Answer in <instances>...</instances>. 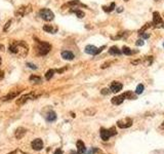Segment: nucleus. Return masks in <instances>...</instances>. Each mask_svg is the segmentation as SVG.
Instances as JSON below:
<instances>
[{"label": "nucleus", "mask_w": 164, "mask_h": 154, "mask_svg": "<svg viewBox=\"0 0 164 154\" xmlns=\"http://www.w3.org/2000/svg\"><path fill=\"white\" fill-rule=\"evenodd\" d=\"M9 51L18 56H26L29 53V46L25 41H13L9 45Z\"/></svg>", "instance_id": "obj_1"}, {"label": "nucleus", "mask_w": 164, "mask_h": 154, "mask_svg": "<svg viewBox=\"0 0 164 154\" xmlns=\"http://www.w3.org/2000/svg\"><path fill=\"white\" fill-rule=\"evenodd\" d=\"M52 50V44L45 41H37L36 51L39 56H46Z\"/></svg>", "instance_id": "obj_2"}, {"label": "nucleus", "mask_w": 164, "mask_h": 154, "mask_svg": "<svg viewBox=\"0 0 164 154\" xmlns=\"http://www.w3.org/2000/svg\"><path fill=\"white\" fill-rule=\"evenodd\" d=\"M99 134H101V138L104 140V141H108L112 136H115V135L117 134V132H115V128H112L110 129L101 128Z\"/></svg>", "instance_id": "obj_3"}, {"label": "nucleus", "mask_w": 164, "mask_h": 154, "mask_svg": "<svg viewBox=\"0 0 164 154\" xmlns=\"http://www.w3.org/2000/svg\"><path fill=\"white\" fill-rule=\"evenodd\" d=\"M39 15L42 20L46 21V22H50L55 19V13H53L52 10L48 9H43L39 12Z\"/></svg>", "instance_id": "obj_4"}, {"label": "nucleus", "mask_w": 164, "mask_h": 154, "mask_svg": "<svg viewBox=\"0 0 164 154\" xmlns=\"http://www.w3.org/2000/svg\"><path fill=\"white\" fill-rule=\"evenodd\" d=\"M152 25L154 28H162L163 27V20H162V18L160 17V13L158 12H153Z\"/></svg>", "instance_id": "obj_5"}, {"label": "nucleus", "mask_w": 164, "mask_h": 154, "mask_svg": "<svg viewBox=\"0 0 164 154\" xmlns=\"http://www.w3.org/2000/svg\"><path fill=\"white\" fill-rule=\"evenodd\" d=\"M31 7H32V6H31L30 4H29V5H23V6L18 7V10L15 12V15H17V17H18V18L25 17L26 15H28V13L32 10Z\"/></svg>", "instance_id": "obj_6"}, {"label": "nucleus", "mask_w": 164, "mask_h": 154, "mask_svg": "<svg viewBox=\"0 0 164 154\" xmlns=\"http://www.w3.org/2000/svg\"><path fill=\"white\" fill-rule=\"evenodd\" d=\"M36 98H38V94H35L33 93L27 94H25V96H23L22 98H20L18 100V104L23 105V104H25L26 102H28L29 100H35Z\"/></svg>", "instance_id": "obj_7"}, {"label": "nucleus", "mask_w": 164, "mask_h": 154, "mask_svg": "<svg viewBox=\"0 0 164 154\" xmlns=\"http://www.w3.org/2000/svg\"><path fill=\"white\" fill-rule=\"evenodd\" d=\"M131 124H132V120L130 118H124V119H121L117 122V126L120 128H130Z\"/></svg>", "instance_id": "obj_8"}, {"label": "nucleus", "mask_w": 164, "mask_h": 154, "mask_svg": "<svg viewBox=\"0 0 164 154\" xmlns=\"http://www.w3.org/2000/svg\"><path fill=\"white\" fill-rule=\"evenodd\" d=\"M122 87H123V85L121 84L120 82H118V81H113L111 83V86H110V90H111L112 93H115V94H117V93H119V91L122 90Z\"/></svg>", "instance_id": "obj_9"}, {"label": "nucleus", "mask_w": 164, "mask_h": 154, "mask_svg": "<svg viewBox=\"0 0 164 154\" xmlns=\"http://www.w3.org/2000/svg\"><path fill=\"white\" fill-rule=\"evenodd\" d=\"M31 145H32V148H33L34 150H36V151H39V150H41L42 148H43V142H42L41 139L34 140V141L32 142Z\"/></svg>", "instance_id": "obj_10"}, {"label": "nucleus", "mask_w": 164, "mask_h": 154, "mask_svg": "<svg viewBox=\"0 0 164 154\" xmlns=\"http://www.w3.org/2000/svg\"><path fill=\"white\" fill-rule=\"evenodd\" d=\"M98 50H99V48L98 47H95V45H87L86 47H85V50L84 51L86 53H88V55H91V56H96V55H99L98 53Z\"/></svg>", "instance_id": "obj_11"}, {"label": "nucleus", "mask_w": 164, "mask_h": 154, "mask_svg": "<svg viewBox=\"0 0 164 154\" xmlns=\"http://www.w3.org/2000/svg\"><path fill=\"white\" fill-rule=\"evenodd\" d=\"M61 55H62V58H63L64 60H68V61H72L75 58L74 53L70 50H63Z\"/></svg>", "instance_id": "obj_12"}, {"label": "nucleus", "mask_w": 164, "mask_h": 154, "mask_svg": "<svg viewBox=\"0 0 164 154\" xmlns=\"http://www.w3.org/2000/svg\"><path fill=\"white\" fill-rule=\"evenodd\" d=\"M43 30L45 32H48V33L55 34L58 32V27L55 25H44L43 26Z\"/></svg>", "instance_id": "obj_13"}, {"label": "nucleus", "mask_w": 164, "mask_h": 154, "mask_svg": "<svg viewBox=\"0 0 164 154\" xmlns=\"http://www.w3.org/2000/svg\"><path fill=\"white\" fill-rule=\"evenodd\" d=\"M67 6H72V9H74L75 6H82V7H87L86 5L82 4L79 0H72V1H69L68 3L66 4Z\"/></svg>", "instance_id": "obj_14"}, {"label": "nucleus", "mask_w": 164, "mask_h": 154, "mask_svg": "<svg viewBox=\"0 0 164 154\" xmlns=\"http://www.w3.org/2000/svg\"><path fill=\"white\" fill-rule=\"evenodd\" d=\"M20 93H21V91H12V93H9L8 94H6L5 97H3V98H2V101H9V100H12V99H15Z\"/></svg>", "instance_id": "obj_15"}, {"label": "nucleus", "mask_w": 164, "mask_h": 154, "mask_svg": "<svg viewBox=\"0 0 164 154\" xmlns=\"http://www.w3.org/2000/svg\"><path fill=\"white\" fill-rule=\"evenodd\" d=\"M77 150H78V153L77 154H83L86 151V149H85V145L84 143H83L82 141H77Z\"/></svg>", "instance_id": "obj_16"}, {"label": "nucleus", "mask_w": 164, "mask_h": 154, "mask_svg": "<svg viewBox=\"0 0 164 154\" xmlns=\"http://www.w3.org/2000/svg\"><path fill=\"white\" fill-rule=\"evenodd\" d=\"M109 53L112 56H120L122 53V50H120L117 46H112L109 48Z\"/></svg>", "instance_id": "obj_17"}, {"label": "nucleus", "mask_w": 164, "mask_h": 154, "mask_svg": "<svg viewBox=\"0 0 164 154\" xmlns=\"http://www.w3.org/2000/svg\"><path fill=\"white\" fill-rule=\"evenodd\" d=\"M123 101H124V97L122 96V94H120V96H117V97H114V98L112 99V103L114 105H120L122 104Z\"/></svg>", "instance_id": "obj_18"}, {"label": "nucleus", "mask_w": 164, "mask_h": 154, "mask_svg": "<svg viewBox=\"0 0 164 154\" xmlns=\"http://www.w3.org/2000/svg\"><path fill=\"white\" fill-rule=\"evenodd\" d=\"M122 96L124 97V99H128V100H136V94H133L132 91H125L124 94H122Z\"/></svg>", "instance_id": "obj_19"}, {"label": "nucleus", "mask_w": 164, "mask_h": 154, "mask_svg": "<svg viewBox=\"0 0 164 154\" xmlns=\"http://www.w3.org/2000/svg\"><path fill=\"white\" fill-rule=\"evenodd\" d=\"M26 134V129L23 128H18L17 131H15V138L17 139H22L24 135Z\"/></svg>", "instance_id": "obj_20"}, {"label": "nucleus", "mask_w": 164, "mask_h": 154, "mask_svg": "<svg viewBox=\"0 0 164 154\" xmlns=\"http://www.w3.org/2000/svg\"><path fill=\"white\" fill-rule=\"evenodd\" d=\"M56 119V114L55 112L53 111H49L46 114V120L49 121V122H52V121H55Z\"/></svg>", "instance_id": "obj_21"}, {"label": "nucleus", "mask_w": 164, "mask_h": 154, "mask_svg": "<svg viewBox=\"0 0 164 154\" xmlns=\"http://www.w3.org/2000/svg\"><path fill=\"white\" fill-rule=\"evenodd\" d=\"M71 12H73V13H75V15H77L78 18L79 19H82V18H84L85 17V13L82 12V10H80V9H71Z\"/></svg>", "instance_id": "obj_22"}, {"label": "nucleus", "mask_w": 164, "mask_h": 154, "mask_svg": "<svg viewBox=\"0 0 164 154\" xmlns=\"http://www.w3.org/2000/svg\"><path fill=\"white\" fill-rule=\"evenodd\" d=\"M134 53H138V51H133L132 50H130V48L127 47V46L122 47V53H124V55H126V56H130Z\"/></svg>", "instance_id": "obj_23"}, {"label": "nucleus", "mask_w": 164, "mask_h": 154, "mask_svg": "<svg viewBox=\"0 0 164 154\" xmlns=\"http://www.w3.org/2000/svg\"><path fill=\"white\" fill-rule=\"evenodd\" d=\"M30 81L34 82V83H41L42 78L39 76H36V75H32V76H30Z\"/></svg>", "instance_id": "obj_24"}, {"label": "nucleus", "mask_w": 164, "mask_h": 154, "mask_svg": "<svg viewBox=\"0 0 164 154\" xmlns=\"http://www.w3.org/2000/svg\"><path fill=\"white\" fill-rule=\"evenodd\" d=\"M115 9V3L114 2H112L111 4H110V6H103V9H104V12H113Z\"/></svg>", "instance_id": "obj_25"}, {"label": "nucleus", "mask_w": 164, "mask_h": 154, "mask_svg": "<svg viewBox=\"0 0 164 154\" xmlns=\"http://www.w3.org/2000/svg\"><path fill=\"white\" fill-rule=\"evenodd\" d=\"M55 70H53V69L48 70V71L46 72V74H45V78H46V80L52 79V77L53 76V74H55Z\"/></svg>", "instance_id": "obj_26"}, {"label": "nucleus", "mask_w": 164, "mask_h": 154, "mask_svg": "<svg viewBox=\"0 0 164 154\" xmlns=\"http://www.w3.org/2000/svg\"><path fill=\"white\" fill-rule=\"evenodd\" d=\"M144 90H145V87H144V85L142 84H139L138 86H136V94H141L142 91H144Z\"/></svg>", "instance_id": "obj_27"}, {"label": "nucleus", "mask_w": 164, "mask_h": 154, "mask_svg": "<svg viewBox=\"0 0 164 154\" xmlns=\"http://www.w3.org/2000/svg\"><path fill=\"white\" fill-rule=\"evenodd\" d=\"M101 94H105V96H108V94H111V90H110V88H103V90L101 91Z\"/></svg>", "instance_id": "obj_28"}, {"label": "nucleus", "mask_w": 164, "mask_h": 154, "mask_svg": "<svg viewBox=\"0 0 164 154\" xmlns=\"http://www.w3.org/2000/svg\"><path fill=\"white\" fill-rule=\"evenodd\" d=\"M136 44L138 45V46H142V45L145 44V41H144V39H142H142H139L138 41L136 42Z\"/></svg>", "instance_id": "obj_29"}, {"label": "nucleus", "mask_w": 164, "mask_h": 154, "mask_svg": "<svg viewBox=\"0 0 164 154\" xmlns=\"http://www.w3.org/2000/svg\"><path fill=\"white\" fill-rule=\"evenodd\" d=\"M10 24H12V20H9L6 24H5V27H4V29H3L4 31H7V29H8L9 27H10Z\"/></svg>", "instance_id": "obj_30"}, {"label": "nucleus", "mask_w": 164, "mask_h": 154, "mask_svg": "<svg viewBox=\"0 0 164 154\" xmlns=\"http://www.w3.org/2000/svg\"><path fill=\"white\" fill-rule=\"evenodd\" d=\"M141 36H142V39H148V38L150 37V34H149V33H146V32H145V33H142Z\"/></svg>", "instance_id": "obj_31"}, {"label": "nucleus", "mask_w": 164, "mask_h": 154, "mask_svg": "<svg viewBox=\"0 0 164 154\" xmlns=\"http://www.w3.org/2000/svg\"><path fill=\"white\" fill-rule=\"evenodd\" d=\"M27 66L29 67V68H31V69H37V67L35 66V65H33V64H31V63H27Z\"/></svg>", "instance_id": "obj_32"}, {"label": "nucleus", "mask_w": 164, "mask_h": 154, "mask_svg": "<svg viewBox=\"0 0 164 154\" xmlns=\"http://www.w3.org/2000/svg\"><path fill=\"white\" fill-rule=\"evenodd\" d=\"M53 154H63V151H62L61 149H58V150H55V152Z\"/></svg>", "instance_id": "obj_33"}, {"label": "nucleus", "mask_w": 164, "mask_h": 154, "mask_svg": "<svg viewBox=\"0 0 164 154\" xmlns=\"http://www.w3.org/2000/svg\"><path fill=\"white\" fill-rule=\"evenodd\" d=\"M3 76H4V75H3V72H2V71H0V80H1L2 78H3Z\"/></svg>", "instance_id": "obj_34"}, {"label": "nucleus", "mask_w": 164, "mask_h": 154, "mask_svg": "<svg viewBox=\"0 0 164 154\" xmlns=\"http://www.w3.org/2000/svg\"><path fill=\"white\" fill-rule=\"evenodd\" d=\"M117 12H123V7H118Z\"/></svg>", "instance_id": "obj_35"}, {"label": "nucleus", "mask_w": 164, "mask_h": 154, "mask_svg": "<svg viewBox=\"0 0 164 154\" xmlns=\"http://www.w3.org/2000/svg\"><path fill=\"white\" fill-rule=\"evenodd\" d=\"M0 50H4V46L2 44H0Z\"/></svg>", "instance_id": "obj_36"}, {"label": "nucleus", "mask_w": 164, "mask_h": 154, "mask_svg": "<svg viewBox=\"0 0 164 154\" xmlns=\"http://www.w3.org/2000/svg\"><path fill=\"white\" fill-rule=\"evenodd\" d=\"M162 128H164V121H163V123H162Z\"/></svg>", "instance_id": "obj_37"}, {"label": "nucleus", "mask_w": 164, "mask_h": 154, "mask_svg": "<svg viewBox=\"0 0 164 154\" xmlns=\"http://www.w3.org/2000/svg\"><path fill=\"white\" fill-rule=\"evenodd\" d=\"M162 28L164 29V21H163V27H162Z\"/></svg>", "instance_id": "obj_38"}, {"label": "nucleus", "mask_w": 164, "mask_h": 154, "mask_svg": "<svg viewBox=\"0 0 164 154\" xmlns=\"http://www.w3.org/2000/svg\"><path fill=\"white\" fill-rule=\"evenodd\" d=\"M155 1H160V0H155Z\"/></svg>", "instance_id": "obj_39"}, {"label": "nucleus", "mask_w": 164, "mask_h": 154, "mask_svg": "<svg viewBox=\"0 0 164 154\" xmlns=\"http://www.w3.org/2000/svg\"><path fill=\"white\" fill-rule=\"evenodd\" d=\"M124 1H128V0H124Z\"/></svg>", "instance_id": "obj_40"}, {"label": "nucleus", "mask_w": 164, "mask_h": 154, "mask_svg": "<svg viewBox=\"0 0 164 154\" xmlns=\"http://www.w3.org/2000/svg\"><path fill=\"white\" fill-rule=\"evenodd\" d=\"M163 46H164V43H163Z\"/></svg>", "instance_id": "obj_41"}]
</instances>
